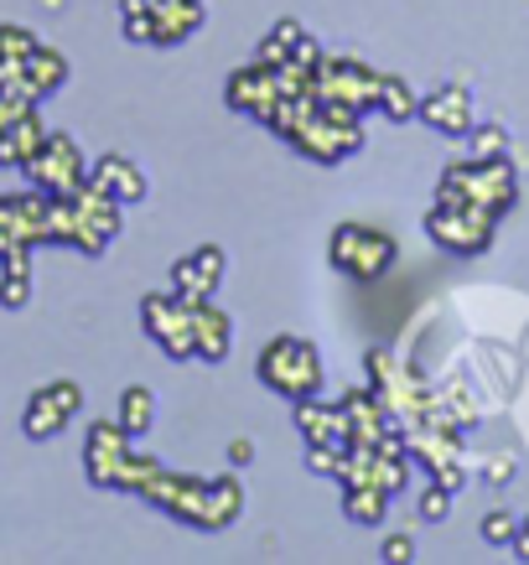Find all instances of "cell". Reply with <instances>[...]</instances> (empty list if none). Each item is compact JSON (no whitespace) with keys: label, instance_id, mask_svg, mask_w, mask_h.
Returning <instances> with one entry per match:
<instances>
[{"label":"cell","instance_id":"cell-8","mask_svg":"<svg viewBox=\"0 0 529 565\" xmlns=\"http://www.w3.org/2000/svg\"><path fill=\"white\" fill-rule=\"evenodd\" d=\"M21 172H27V182H32L36 192H47V198H68V192H78L88 182V161H84V151H78V140L73 136L47 130L42 146L32 151V161H27Z\"/></svg>","mask_w":529,"mask_h":565},{"label":"cell","instance_id":"cell-25","mask_svg":"<svg viewBox=\"0 0 529 565\" xmlns=\"http://www.w3.org/2000/svg\"><path fill=\"white\" fill-rule=\"evenodd\" d=\"M415 109H421V99H415V88L400 78V73H384V84H379V115L384 120H415Z\"/></svg>","mask_w":529,"mask_h":565},{"label":"cell","instance_id":"cell-31","mask_svg":"<svg viewBox=\"0 0 529 565\" xmlns=\"http://www.w3.org/2000/svg\"><path fill=\"white\" fill-rule=\"evenodd\" d=\"M390 565H410L415 561V534H384V550H379Z\"/></svg>","mask_w":529,"mask_h":565},{"label":"cell","instance_id":"cell-29","mask_svg":"<svg viewBox=\"0 0 529 565\" xmlns=\"http://www.w3.org/2000/svg\"><path fill=\"white\" fill-rule=\"evenodd\" d=\"M452 503H457V493H446L442 482H431L426 493H421V519H426V524H442V519L452 514Z\"/></svg>","mask_w":529,"mask_h":565},{"label":"cell","instance_id":"cell-15","mask_svg":"<svg viewBox=\"0 0 529 565\" xmlns=\"http://www.w3.org/2000/svg\"><path fill=\"white\" fill-rule=\"evenodd\" d=\"M88 182L104 192V198H115L120 207H130V203H146V192H151V182H146V172H140L130 156H99L94 167H88Z\"/></svg>","mask_w":529,"mask_h":565},{"label":"cell","instance_id":"cell-3","mask_svg":"<svg viewBox=\"0 0 529 565\" xmlns=\"http://www.w3.org/2000/svg\"><path fill=\"white\" fill-rule=\"evenodd\" d=\"M255 374L260 384L271 394H281V399H307V394H322V353H317V343L311 338H296V332H281V338H271V343L260 348L255 359Z\"/></svg>","mask_w":529,"mask_h":565},{"label":"cell","instance_id":"cell-1","mask_svg":"<svg viewBox=\"0 0 529 565\" xmlns=\"http://www.w3.org/2000/svg\"><path fill=\"white\" fill-rule=\"evenodd\" d=\"M120 228H125V207L115 198H104L94 182H84L68 198H52V213H47L52 244H73L78 255H104L109 244L120 239Z\"/></svg>","mask_w":529,"mask_h":565},{"label":"cell","instance_id":"cell-5","mask_svg":"<svg viewBox=\"0 0 529 565\" xmlns=\"http://www.w3.org/2000/svg\"><path fill=\"white\" fill-rule=\"evenodd\" d=\"M125 36L140 47H177L208 21L203 0H120Z\"/></svg>","mask_w":529,"mask_h":565},{"label":"cell","instance_id":"cell-12","mask_svg":"<svg viewBox=\"0 0 529 565\" xmlns=\"http://www.w3.org/2000/svg\"><path fill=\"white\" fill-rule=\"evenodd\" d=\"M78 411H84V390H78L73 379H52V384H42V390L27 399V411H21V430H27L32 441H52V436L68 426Z\"/></svg>","mask_w":529,"mask_h":565},{"label":"cell","instance_id":"cell-19","mask_svg":"<svg viewBox=\"0 0 529 565\" xmlns=\"http://www.w3.org/2000/svg\"><path fill=\"white\" fill-rule=\"evenodd\" d=\"M244 514V482H240V467L223 472V478H208V509H203V534H223L234 530Z\"/></svg>","mask_w":529,"mask_h":565},{"label":"cell","instance_id":"cell-28","mask_svg":"<svg viewBox=\"0 0 529 565\" xmlns=\"http://www.w3.org/2000/svg\"><path fill=\"white\" fill-rule=\"evenodd\" d=\"M42 47V36L17 26V21H0V57H27V52Z\"/></svg>","mask_w":529,"mask_h":565},{"label":"cell","instance_id":"cell-33","mask_svg":"<svg viewBox=\"0 0 529 565\" xmlns=\"http://www.w3.org/2000/svg\"><path fill=\"white\" fill-rule=\"evenodd\" d=\"M250 462H255V441H250V436L229 441V467H250Z\"/></svg>","mask_w":529,"mask_h":565},{"label":"cell","instance_id":"cell-16","mask_svg":"<svg viewBox=\"0 0 529 565\" xmlns=\"http://www.w3.org/2000/svg\"><path fill=\"white\" fill-rule=\"evenodd\" d=\"M192 343H198V359L203 363H223L229 359V348H234V317H229L213 296L192 301Z\"/></svg>","mask_w":529,"mask_h":565},{"label":"cell","instance_id":"cell-26","mask_svg":"<svg viewBox=\"0 0 529 565\" xmlns=\"http://www.w3.org/2000/svg\"><path fill=\"white\" fill-rule=\"evenodd\" d=\"M467 140H473V156H478V161H498V156H509V130H504V125H473Z\"/></svg>","mask_w":529,"mask_h":565},{"label":"cell","instance_id":"cell-10","mask_svg":"<svg viewBox=\"0 0 529 565\" xmlns=\"http://www.w3.org/2000/svg\"><path fill=\"white\" fill-rule=\"evenodd\" d=\"M140 322H146V338L167 359H177V363L198 359V343H192V301L182 291H151L140 301Z\"/></svg>","mask_w":529,"mask_h":565},{"label":"cell","instance_id":"cell-7","mask_svg":"<svg viewBox=\"0 0 529 565\" xmlns=\"http://www.w3.org/2000/svg\"><path fill=\"white\" fill-rule=\"evenodd\" d=\"M327 259L348 280H379L384 270H394L400 244H394V234L374 228V223H338L332 239H327Z\"/></svg>","mask_w":529,"mask_h":565},{"label":"cell","instance_id":"cell-17","mask_svg":"<svg viewBox=\"0 0 529 565\" xmlns=\"http://www.w3.org/2000/svg\"><path fill=\"white\" fill-rule=\"evenodd\" d=\"M281 99V84H275V63H250V68H240V73H229V104L240 109V115H265L271 104Z\"/></svg>","mask_w":529,"mask_h":565},{"label":"cell","instance_id":"cell-13","mask_svg":"<svg viewBox=\"0 0 529 565\" xmlns=\"http://www.w3.org/2000/svg\"><path fill=\"white\" fill-rule=\"evenodd\" d=\"M415 120L426 125V130H436V136H446V140H467V130L478 125V115H473V94H467L462 84L431 88L426 99H421V109H415Z\"/></svg>","mask_w":529,"mask_h":565},{"label":"cell","instance_id":"cell-30","mask_svg":"<svg viewBox=\"0 0 529 565\" xmlns=\"http://www.w3.org/2000/svg\"><path fill=\"white\" fill-rule=\"evenodd\" d=\"M514 534H519V519L509 509H494V514L483 519V540L488 545H514Z\"/></svg>","mask_w":529,"mask_h":565},{"label":"cell","instance_id":"cell-27","mask_svg":"<svg viewBox=\"0 0 529 565\" xmlns=\"http://www.w3.org/2000/svg\"><path fill=\"white\" fill-rule=\"evenodd\" d=\"M296 36H301V21H281V26L260 42V63H281V57H290Z\"/></svg>","mask_w":529,"mask_h":565},{"label":"cell","instance_id":"cell-20","mask_svg":"<svg viewBox=\"0 0 529 565\" xmlns=\"http://www.w3.org/2000/svg\"><path fill=\"white\" fill-rule=\"evenodd\" d=\"M42 120H36V104H27V109H17L11 120L0 125V167H27L32 161V151L42 146Z\"/></svg>","mask_w":529,"mask_h":565},{"label":"cell","instance_id":"cell-6","mask_svg":"<svg viewBox=\"0 0 529 565\" xmlns=\"http://www.w3.org/2000/svg\"><path fill=\"white\" fill-rule=\"evenodd\" d=\"M494 234H498V218L478 203H442V198H436V207L426 213V239L436 244V249H446L452 259L488 255Z\"/></svg>","mask_w":529,"mask_h":565},{"label":"cell","instance_id":"cell-14","mask_svg":"<svg viewBox=\"0 0 529 565\" xmlns=\"http://www.w3.org/2000/svg\"><path fill=\"white\" fill-rule=\"evenodd\" d=\"M223 270H229V259H223L219 244H203V249H192L171 265V291L192 296V301H203V296H219L223 286Z\"/></svg>","mask_w":529,"mask_h":565},{"label":"cell","instance_id":"cell-4","mask_svg":"<svg viewBox=\"0 0 529 565\" xmlns=\"http://www.w3.org/2000/svg\"><path fill=\"white\" fill-rule=\"evenodd\" d=\"M436 198L442 203H478L488 207L494 218H504L514 203H519V177H514L509 156H498V161H457V167H446L442 182H436Z\"/></svg>","mask_w":529,"mask_h":565},{"label":"cell","instance_id":"cell-9","mask_svg":"<svg viewBox=\"0 0 529 565\" xmlns=\"http://www.w3.org/2000/svg\"><path fill=\"white\" fill-rule=\"evenodd\" d=\"M379 84H384V73L369 68V63H359V57H327L311 68V94L327 104H348V109H359V115H369V109H379Z\"/></svg>","mask_w":529,"mask_h":565},{"label":"cell","instance_id":"cell-23","mask_svg":"<svg viewBox=\"0 0 529 565\" xmlns=\"http://www.w3.org/2000/svg\"><path fill=\"white\" fill-rule=\"evenodd\" d=\"M0 265H6V275H0V307L21 311L32 301V249H17V255H6Z\"/></svg>","mask_w":529,"mask_h":565},{"label":"cell","instance_id":"cell-18","mask_svg":"<svg viewBox=\"0 0 529 565\" xmlns=\"http://www.w3.org/2000/svg\"><path fill=\"white\" fill-rule=\"evenodd\" d=\"M296 430H301V441L353 446V441H348V420H342V405H327L322 394H307V399H296Z\"/></svg>","mask_w":529,"mask_h":565},{"label":"cell","instance_id":"cell-34","mask_svg":"<svg viewBox=\"0 0 529 565\" xmlns=\"http://www.w3.org/2000/svg\"><path fill=\"white\" fill-rule=\"evenodd\" d=\"M42 11H63V0H42Z\"/></svg>","mask_w":529,"mask_h":565},{"label":"cell","instance_id":"cell-32","mask_svg":"<svg viewBox=\"0 0 529 565\" xmlns=\"http://www.w3.org/2000/svg\"><path fill=\"white\" fill-rule=\"evenodd\" d=\"M514 472H519V467H514V457H494V467H483V478L494 482V488H504V482H514Z\"/></svg>","mask_w":529,"mask_h":565},{"label":"cell","instance_id":"cell-24","mask_svg":"<svg viewBox=\"0 0 529 565\" xmlns=\"http://www.w3.org/2000/svg\"><path fill=\"white\" fill-rule=\"evenodd\" d=\"M115 420H120V426L140 441V436L156 426V390H146V384H130V390L120 394V411H115Z\"/></svg>","mask_w":529,"mask_h":565},{"label":"cell","instance_id":"cell-11","mask_svg":"<svg viewBox=\"0 0 529 565\" xmlns=\"http://www.w3.org/2000/svg\"><path fill=\"white\" fill-rule=\"evenodd\" d=\"M151 509L171 514L177 524H192V530H203V509H208V478L198 472H177V467H151V478L140 482V493Z\"/></svg>","mask_w":529,"mask_h":565},{"label":"cell","instance_id":"cell-21","mask_svg":"<svg viewBox=\"0 0 529 565\" xmlns=\"http://www.w3.org/2000/svg\"><path fill=\"white\" fill-rule=\"evenodd\" d=\"M21 68H27V84H32L36 104L68 84V57H63L57 47H47V42H42L36 52H27V57H21Z\"/></svg>","mask_w":529,"mask_h":565},{"label":"cell","instance_id":"cell-2","mask_svg":"<svg viewBox=\"0 0 529 565\" xmlns=\"http://www.w3.org/2000/svg\"><path fill=\"white\" fill-rule=\"evenodd\" d=\"M84 467L94 488H115V493H140V482L151 478L156 457H140L136 436L109 415V420H94L84 441Z\"/></svg>","mask_w":529,"mask_h":565},{"label":"cell","instance_id":"cell-22","mask_svg":"<svg viewBox=\"0 0 529 565\" xmlns=\"http://www.w3.org/2000/svg\"><path fill=\"white\" fill-rule=\"evenodd\" d=\"M394 498L379 488V482H348L342 488V514L353 519V524H363V530H374V524H384V514H390Z\"/></svg>","mask_w":529,"mask_h":565}]
</instances>
